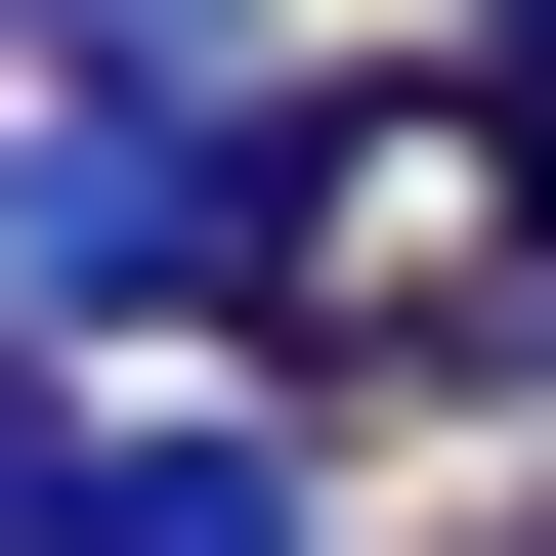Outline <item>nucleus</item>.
Returning a JSON list of instances; mask_svg holds the SVG:
<instances>
[{
    "label": "nucleus",
    "mask_w": 556,
    "mask_h": 556,
    "mask_svg": "<svg viewBox=\"0 0 556 556\" xmlns=\"http://www.w3.org/2000/svg\"><path fill=\"white\" fill-rule=\"evenodd\" d=\"M0 556H343V514H300V428H214V386H43Z\"/></svg>",
    "instance_id": "nucleus-2"
},
{
    "label": "nucleus",
    "mask_w": 556,
    "mask_h": 556,
    "mask_svg": "<svg viewBox=\"0 0 556 556\" xmlns=\"http://www.w3.org/2000/svg\"><path fill=\"white\" fill-rule=\"evenodd\" d=\"M257 257H300V86H214V0H129V43L0 129V300H43V343H129V300L257 343Z\"/></svg>",
    "instance_id": "nucleus-1"
},
{
    "label": "nucleus",
    "mask_w": 556,
    "mask_h": 556,
    "mask_svg": "<svg viewBox=\"0 0 556 556\" xmlns=\"http://www.w3.org/2000/svg\"><path fill=\"white\" fill-rule=\"evenodd\" d=\"M0 471H43V386H0Z\"/></svg>",
    "instance_id": "nucleus-3"
},
{
    "label": "nucleus",
    "mask_w": 556,
    "mask_h": 556,
    "mask_svg": "<svg viewBox=\"0 0 556 556\" xmlns=\"http://www.w3.org/2000/svg\"><path fill=\"white\" fill-rule=\"evenodd\" d=\"M43 43H129V0H43Z\"/></svg>",
    "instance_id": "nucleus-4"
}]
</instances>
